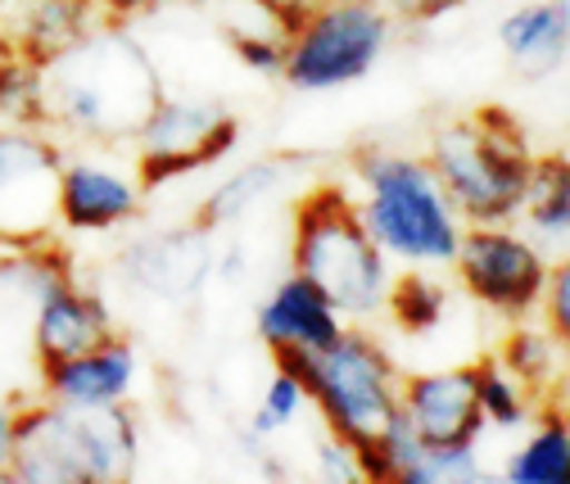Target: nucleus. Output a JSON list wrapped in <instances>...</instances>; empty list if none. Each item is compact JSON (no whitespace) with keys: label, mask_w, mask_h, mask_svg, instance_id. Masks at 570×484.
<instances>
[{"label":"nucleus","mask_w":570,"mask_h":484,"mask_svg":"<svg viewBox=\"0 0 570 484\" xmlns=\"http://www.w3.org/2000/svg\"><path fill=\"white\" fill-rule=\"evenodd\" d=\"M159 100V68L146 46L122 32V19H100L82 41L41 63L46 127L55 122L87 141H136Z\"/></svg>","instance_id":"1"},{"label":"nucleus","mask_w":570,"mask_h":484,"mask_svg":"<svg viewBox=\"0 0 570 484\" xmlns=\"http://www.w3.org/2000/svg\"><path fill=\"white\" fill-rule=\"evenodd\" d=\"M272 363L291 372L304 398L317 403L326 435L353 448L363 480H381V435L399 412V376L394 363L367 330H340L326 349H272Z\"/></svg>","instance_id":"2"},{"label":"nucleus","mask_w":570,"mask_h":484,"mask_svg":"<svg viewBox=\"0 0 570 484\" xmlns=\"http://www.w3.org/2000/svg\"><path fill=\"white\" fill-rule=\"evenodd\" d=\"M136 422L122 403L14 407V453L6 480L19 484H109L136 471Z\"/></svg>","instance_id":"3"},{"label":"nucleus","mask_w":570,"mask_h":484,"mask_svg":"<svg viewBox=\"0 0 570 484\" xmlns=\"http://www.w3.org/2000/svg\"><path fill=\"white\" fill-rule=\"evenodd\" d=\"M425 164L435 168L440 186L449 190L453 209L466 227H493L521 218V199L530 181V146L521 122L484 105L466 118H453L431 131V155Z\"/></svg>","instance_id":"4"},{"label":"nucleus","mask_w":570,"mask_h":484,"mask_svg":"<svg viewBox=\"0 0 570 484\" xmlns=\"http://www.w3.org/2000/svg\"><path fill=\"white\" fill-rule=\"evenodd\" d=\"M291 267L331 299L340 317H372L385 308L390 263L372 240L358 199L344 186L322 181L295 204V240Z\"/></svg>","instance_id":"5"},{"label":"nucleus","mask_w":570,"mask_h":484,"mask_svg":"<svg viewBox=\"0 0 570 484\" xmlns=\"http://www.w3.org/2000/svg\"><path fill=\"white\" fill-rule=\"evenodd\" d=\"M353 168L363 177L358 214L385 254L407 263H453L462 218L431 164L412 155L367 150Z\"/></svg>","instance_id":"6"},{"label":"nucleus","mask_w":570,"mask_h":484,"mask_svg":"<svg viewBox=\"0 0 570 484\" xmlns=\"http://www.w3.org/2000/svg\"><path fill=\"white\" fill-rule=\"evenodd\" d=\"M390 14L376 0H322L285 41L281 78L295 91H335L372 73L390 41Z\"/></svg>","instance_id":"7"},{"label":"nucleus","mask_w":570,"mask_h":484,"mask_svg":"<svg viewBox=\"0 0 570 484\" xmlns=\"http://www.w3.org/2000/svg\"><path fill=\"white\" fill-rule=\"evenodd\" d=\"M240 141V118L223 100H173L164 96L136 131L140 190H155L181 172L218 164Z\"/></svg>","instance_id":"8"},{"label":"nucleus","mask_w":570,"mask_h":484,"mask_svg":"<svg viewBox=\"0 0 570 484\" xmlns=\"http://www.w3.org/2000/svg\"><path fill=\"white\" fill-rule=\"evenodd\" d=\"M59 168L63 155L41 127H0V249H32L46 245L59 209Z\"/></svg>","instance_id":"9"},{"label":"nucleus","mask_w":570,"mask_h":484,"mask_svg":"<svg viewBox=\"0 0 570 484\" xmlns=\"http://www.w3.org/2000/svg\"><path fill=\"white\" fill-rule=\"evenodd\" d=\"M453 267H458V281L471 290V299H480L484 308L503 317H525L539 304L548 281L543 249L521 231H512L508 223L462 227Z\"/></svg>","instance_id":"10"},{"label":"nucleus","mask_w":570,"mask_h":484,"mask_svg":"<svg viewBox=\"0 0 570 484\" xmlns=\"http://www.w3.org/2000/svg\"><path fill=\"white\" fill-rule=\"evenodd\" d=\"M399 407L431 448H475L484 417L475 403V363L412 376L399 385Z\"/></svg>","instance_id":"11"},{"label":"nucleus","mask_w":570,"mask_h":484,"mask_svg":"<svg viewBox=\"0 0 570 484\" xmlns=\"http://www.w3.org/2000/svg\"><path fill=\"white\" fill-rule=\"evenodd\" d=\"M114 335V317L100 295L82 290L73 276H55V281L37 295V358L41 363H63L96 349L100 339Z\"/></svg>","instance_id":"12"},{"label":"nucleus","mask_w":570,"mask_h":484,"mask_svg":"<svg viewBox=\"0 0 570 484\" xmlns=\"http://www.w3.org/2000/svg\"><path fill=\"white\" fill-rule=\"evenodd\" d=\"M204 271H208V240H204L199 227L136 240L118 258L122 281L136 286V290H146V295H159V299H190V295H199Z\"/></svg>","instance_id":"13"},{"label":"nucleus","mask_w":570,"mask_h":484,"mask_svg":"<svg viewBox=\"0 0 570 484\" xmlns=\"http://www.w3.org/2000/svg\"><path fill=\"white\" fill-rule=\"evenodd\" d=\"M136 376V349L127 335H109L96 349L63 358V363H41V385L46 398L68 403V407H109L122 403Z\"/></svg>","instance_id":"14"},{"label":"nucleus","mask_w":570,"mask_h":484,"mask_svg":"<svg viewBox=\"0 0 570 484\" xmlns=\"http://www.w3.org/2000/svg\"><path fill=\"white\" fill-rule=\"evenodd\" d=\"M100 19H109L96 0H0V32L14 55L50 63L73 41H82Z\"/></svg>","instance_id":"15"},{"label":"nucleus","mask_w":570,"mask_h":484,"mask_svg":"<svg viewBox=\"0 0 570 484\" xmlns=\"http://www.w3.org/2000/svg\"><path fill=\"white\" fill-rule=\"evenodd\" d=\"M340 330H344V317L299 271H291L258 304V335H263L267 349H308V354H317Z\"/></svg>","instance_id":"16"},{"label":"nucleus","mask_w":570,"mask_h":484,"mask_svg":"<svg viewBox=\"0 0 570 484\" xmlns=\"http://www.w3.org/2000/svg\"><path fill=\"white\" fill-rule=\"evenodd\" d=\"M55 209L68 231H114L140 214V186L100 164H63Z\"/></svg>","instance_id":"17"},{"label":"nucleus","mask_w":570,"mask_h":484,"mask_svg":"<svg viewBox=\"0 0 570 484\" xmlns=\"http://www.w3.org/2000/svg\"><path fill=\"white\" fill-rule=\"evenodd\" d=\"M508 59L521 78H548L566 63L570 46V6L566 0H539V6H521L517 14L498 28Z\"/></svg>","instance_id":"18"},{"label":"nucleus","mask_w":570,"mask_h":484,"mask_svg":"<svg viewBox=\"0 0 570 484\" xmlns=\"http://www.w3.org/2000/svg\"><path fill=\"white\" fill-rule=\"evenodd\" d=\"M295 172V159H258V164H245L240 172H232V181H223L218 190H213L204 204H199V214H195V227L208 236V231H223L232 223H240L249 209H258V204L267 195H276L285 181H291Z\"/></svg>","instance_id":"19"},{"label":"nucleus","mask_w":570,"mask_h":484,"mask_svg":"<svg viewBox=\"0 0 570 484\" xmlns=\"http://www.w3.org/2000/svg\"><path fill=\"white\" fill-rule=\"evenodd\" d=\"M521 214L543 245L566 249V236H570V164H566V155H548V159L530 164Z\"/></svg>","instance_id":"20"},{"label":"nucleus","mask_w":570,"mask_h":484,"mask_svg":"<svg viewBox=\"0 0 570 484\" xmlns=\"http://www.w3.org/2000/svg\"><path fill=\"white\" fill-rule=\"evenodd\" d=\"M512 484H566L570 480V426L561 412H543L539 431L521 444V453L508 462Z\"/></svg>","instance_id":"21"},{"label":"nucleus","mask_w":570,"mask_h":484,"mask_svg":"<svg viewBox=\"0 0 570 484\" xmlns=\"http://www.w3.org/2000/svg\"><path fill=\"white\" fill-rule=\"evenodd\" d=\"M385 308L394 317L399 330L407 335H425V330H435L449 313V290L440 281H431L425 271H407L399 276V281H390L385 290Z\"/></svg>","instance_id":"22"},{"label":"nucleus","mask_w":570,"mask_h":484,"mask_svg":"<svg viewBox=\"0 0 570 484\" xmlns=\"http://www.w3.org/2000/svg\"><path fill=\"white\" fill-rule=\"evenodd\" d=\"M475 403H480V417L493 426H521L530 417V398L525 385L517 376L503 372L498 358H480L475 363Z\"/></svg>","instance_id":"23"},{"label":"nucleus","mask_w":570,"mask_h":484,"mask_svg":"<svg viewBox=\"0 0 570 484\" xmlns=\"http://www.w3.org/2000/svg\"><path fill=\"white\" fill-rule=\"evenodd\" d=\"M0 118L19 127H46V105H41V63L10 55L0 68Z\"/></svg>","instance_id":"24"},{"label":"nucleus","mask_w":570,"mask_h":484,"mask_svg":"<svg viewBox=\"0 0 570 484\" xmlns=\"http://www.w3.org/2000/svg\"><path fill=\"white\" fill-rule=\"evenodd\" d=\"M561 349H566V344H557L552 335H539V330L521 326V330H512L503 339V354H498V363H503V372L517 376L525 389H539V385L552 381V367H557Z\"/></svg>","instance_id":"25"},{"label":"nucleus","mask_w":570,"mask_h":484,"mask_svg":"<svg viewBox=\"0 0 570 484\" xmlns=\"http://www.w3.org/2000/svg\"><path fill=\"white\" fill-rule=\"evenodd\" d=\"M484 480L475 448H431L425 444L421 462L403 475V484H475Z\"/></svg>","instance_id":"26"},{"label":"nucleus","mask_w":570,"mask_h":484,"mask_svg":"<svg viewBox=\"0 0 570 484\" xmlns=\"http://www.w3.org/2000/svg\"><path fill=\"white\" fill-rule=\"evenodd\" d=\"M299 407H304L299 381H295L291 372L276 367V376H272V385H267V394H263V403H258V412H254V435H272V431H281V426H291Z\"/></svg>","instance_id":"27"},{"label":"nucleus","mask_w":570,"mask_h":484,"mask_svg":"<svg viewBox=\"0 0 570 484\" xmlns=\"http://www.w3.org/2000/svg\"><path fill=\"white\" fill-rule=\"evenodd\" d=\"M543 317H548V335L557 344H570V263L561 258L557 267H548L543 281Z\"/></svg>","instance_id":"28"},{"label":"nucleus","mask_w":570,"mask_h":484,"mask_svg":"<svg viewBox=\"0 0 570 484\" xmlns=\"http://www.w3.org/2000/svg\"><path fill=\"white\" fill-rule=\"evenodd\" d=\"M376 6L390 14V19H403V23H431L449 10H458L462 0H376Z\"/></svg>","instance_id":"29"},{"label":"nucleus","mask_w":570,"mask_h":484,"mask_svg":"<svg viewBox=\"0 0 570 484\" xmlns=\"http://www.w3.org/2000/svg\"><path fill=\"white\" fill-rule=\"evenodd\" d=\"M317 462H322V480H363L358 457H353V448H348V444H340L335 435H326V439H322Z\"/></svg>","instance_id":"30"},{"label":"nucleus","mask_w":570,"mask_h":484,"mask_svg":"<svg viewBox=\"0 0 570 484\" xmlns=\"http://www.w3.org/2000/svg\"><path fill=\"white\" fill-rule=\"evenodd\" d=\"M254 6H263V10L285 28V37H291V32L322 6V0H254Z\"/></svg>","instance_id":"31"},{"label":"nucleus","mask_w":570,"mask_h":484,"mask_svg":"<svg viewBox=\"0 0 570 484\" xmlns=\"http://www.w3.org/2000/svg\"><path fill=\"white\" fill-rule=\"evenodd\" d=\"M96 6H100L109 19H136V14H150V10L168 6V0H96Z\"/></svg>","instance_id":"32"},{"label":"nucleus","mask_w":570,"mask_h":484,"mask_svg":"<svg viewBox=\"0 0 570 484\" xmlns=\"http://www.w3.org/2000/svg\"><path fill=\"white\" fill-rule=\"evenodd\" d=\"M10 453H14V407L0 403V484H6L10 471Z\"/></svg>","instance_id":"33"},{"label":"nucleus","mask_w":570,"mask_h":484,"mask_svg":"<svg viewBox=\"0 0 570 484\" xmlns=\"http://www.w3.org/2000/svg\"><path fill=\"white\" fill-rule=\"evenodd\" d=\"M10 55H14V46L6 41V32H0V68H6V63H10Z\"/></svg>","instance_id":"34"}]
</instances>
